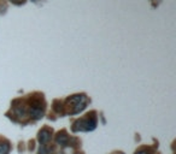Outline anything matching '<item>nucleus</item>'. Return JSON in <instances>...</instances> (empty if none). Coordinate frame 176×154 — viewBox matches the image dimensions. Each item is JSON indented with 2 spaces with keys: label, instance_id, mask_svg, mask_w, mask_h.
<instances>
[{
  "label": "nucleus",
  "instance_id": "obj_1",
  "mask_svg": "<svg viewBox=\"0 0 176 154\" xmlns=\"http://www.w3.org/2000/svg\"><path fill=\"white\" fill-rule=\"evenodd\" d=\"M29 113H30V116H32L33 118H35V119H40V118L44 117V111L41 110V106H40L39 102H34L32 109L29 111Z\"/></svg>",
  "mask_w": 176,
  "mask_h": 154
},
{
  "label": "nucleus",
  "instance_id": "obj_2",
  "mask_svg": "<svg viewBox=\"0 0 176 154\" xmlns=\"http://www.w3.org/2000/svg\"><path fill=\"white\" fill-rule=\"evenodd\" d=\"M51 139V131L48 129H42L39 131V135H37V140L41 144H45L50 141Z\"/></svg>",
  "mask_w": 176,
  "mask_h": 154
},
{
  "label": "nucleus",
  "instance_id": "obj_3",
  "mask_svg": "<svg viewBox=\"0 0 176 154\" xmlns=\"http://www.w3.org/2000/svg\"><path fill=\"white\" fill-rule=\"evenodd\" d=\"M55 142L60 146H66L69 143V136L65 132H58V135L55 136Z\"/></svg>",
  "mask_w": 176,
  "mask_h": 154
},
{
  "label": "nucleus",
  "instance_id": "obj_4",
  "mask_svg": "<svg viewBox=\"0 0 176 154\" xmlns=\"http://www.w3.org/2000/svg\"><path fill=\"white\" fill-rule=\"evenodd\" d=\"M85 95H74L73 98H70V99L68 100V102L70 104V105H77V104H81V102H85Z\"/></svg>",
  "mask_w": 176,
  "mask_h": 154
},
{
  "label": "nucleus",
  "instance_id": "obj_5",
  "mask_svg": "<svg viewBox=\"0 0 176 154\" xmlns=\"http://www.w3.org/2000/svg\"><path fill=\"white\" fill-rule=\"evenodd\" d=\"M10 152V144L7 142L0 143V154H9Z\"/></svg>",
  "mask_w": 176,
  "mask_h": 154
},
{
  "label": "nucleus",
  "instance_id": "obj_6",
  "mask_svg": "<svg viewBox=\"0 0 176 154\" xmlns=\"http://www.w3.org/2000/svg\"><path fill=\"white\" fill-rule=\"evenodd\" d=\"M86 107V104L85 102H81V104H77L74 106V110H73V113H78V112H81V111L83 110Z\"/></svg>",
  "mask_w": 176,
  "mask_h": 154
},
{
  "label": "nucleus",
  "instance_id": "obj_7",
  "mask_svg": "<svg viewBox=\"0 0 176 154\" xmlns=\"http://www.w3.org/2000/svg\"><path fill=\"white\" fill-rule=\"evenodd\" d=\"M16 114L18 116V117H25L27 116V112H25V109L22 107V106H20V107H16Z\"/></svg>",
  "mask_w": 176,
  "mask_h": 154
},
{
  "label": "nucleus",
  "instance_id": "obj_8",
  "mask_svg": "<svg viewBox=\"0 0 176 154\" xmlns=\"http://www.w3.org/2000/svg\"><path fill=\"white\" fill-rule=\"evenodd\" d=\"M37 154H48V148H47L45 144H41V146H40V148H39Z\"/></svg>",
  "mask_w": 176,
  "mask_h": 154
},
{
  "label": "nucleus",
  "instance_id": "obj_9",
  "mask_svg": "<svg viewBox=\"0 0 176 154\" xmlns=\"http://www.w3.org/2000/svg\"><path fill=\"white\" fill-rule=\"evenodd\" d=\"M135 154H151L150 152H147V151H145V149H141V151H138Z\"/></svg>",
  "mask_w": 176,
  "mask_h": 154
},
{
  "label": "nucleus",
  "instance_id": "obj_10",
  "mask_svg": "<svg viewBox=\"0 0 176 154\" xmlns=\"http://www.w3.org/2000/svg\"><path fill=\"white\" fill-rule=\"evenodd\" d=\"M13 2H16V4H21V2H24V0H12Z\"/></svg>",
  "mask_w": 176,
  "mask_h": 154
},
{
  "label": "nucleus",
  "instance_id": "obj_11",
  "mask_svg": "<svg viewBox=\"0 0 176 154\" xmlns=\"http://www.w3.org/2000/svg\"><path fill=\"white\" fill-rule=\"evenodd\" d=\"M76 154H82V153H76Z\"/></svg>",
  "mask_w": 176,
  "mask_h": 154
}]
</instances>
